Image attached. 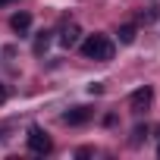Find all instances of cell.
Masks as SVG:
<instances>
[{
    "instance_id": "cell-1",
    "label": "cell",
    "mask_w": 160,
    "mask_h": 160,
    "mask_svg": "<svg viewBox=\"0 0 160 160\" xmlns=\"http://www.w3.org/2000/svg\"><path fill=\"white\" fill-rule=\"evenodd\" d=\"M82 57L85 60H98V63H107V60H113V41L107 38V35H88L85 41H82Z\"/></svg>"
},
{
    "instance_id": "cell-2",
    "label": "cell",
    "mask_w": 160,
    "mask_h": 160,
    "mask_svg": "<svg viewBox=\"0 0 160 160\" xmlns=\"http://www.w3.org/2000/svg\"><path fill=\"white\" fill-rule=\"evenodd\" d=\"M28 151L38 154V157H44V154L53 151V141H50V135H47L41 126H32V129H28Z\"/></svg>"
},
{
    "instance_id": "cell-3",
    "label": "cell",
    "mask_w": 160,
    "mask_h": 160,
    "mask_svg": "<svg viewBox=\"0 0 160 160\" xmlns=\"http://www.w3.org/2000/svg\"><path fill=\"white\" fill-rule=\"evenodd\" d=\"M151 104H154V88L151 85H144V88H138V91L129 94V110L132 113H144Z\"/></svg>"
},
{
    "instance_id": "cell-4",
    "label": "cell",
    "mask_w": 160,
    "mask_h": 160,
    "mask_svg": "<svg viewBox=\"0 0 160 160\" xmlns=\"http://www.w3.org/2000/svg\"><path fill=\"white\" fill-rule=\"evenodd\" d=\"M88 119H91V110L88 107H72V110L63 113V122L66 126H85Z\"/></svg>"
},
{
    "instance_id": "cell-5",
    "label": "cell",
    "mask_w": 160,
    "mask_h": 160,
    "mask_svg": "<svg viewBox=\"0 0 160 160\" xmlns=\"http://www.w3.org/2000/svg\"><path fill=\"white\" fill-rule=\"evenodd\" d=\"M78 35H82V28H78L75 22H66V25L60 28V44H63V47H75V44H78Z\"/></svg>"
},
{
    "instance_id": "cell-6",
    "label": "cell",
    "mask_w": 160,
    "mask_h": 160,
    "mask_svg": "<svg viewBox=\"0 0 160 160\" xmlns=\"http://www.w3.org/2000/svg\"><path fill=\"white\" fill-rule=\"evenodd\" d=\"M10 28H13L16 35H25V32L32 28V16H28V13H16V16L10 19Z\"/></svg>"
},
{
    "instance_id": "cell-7",
    "label": "cell",
    "mask_w": 160,
    "mask_h": 160,
    "mask_svg": "<svg viewBox=\"0 0 160 160\" xmlns=\"http://www.w3.org/2000/svg\"><path fill=\"white\" fill-rule=\"evenodd\" d=\"M50 35H53V32H41V35L35 38V47H32V50H35V57H41V53L50 47Z\"/></svg>"
},
{
    "instance_id": "cell-8",
    "label": "cell",
    "mask_w": 160,
    "mask_h": 160,
    "mask_svg": "<svg viewBox=\"0 0 160 160\" xmlns=\"http://www.w3.org/2000/svg\"><path fill=\"white\" fill-rule=\"evenodd\" d=\"M116 35H119V44H132V41H135V35H138V28H135V25H122Z\"/></svg>"
},
{
    "instance_id": "cell-9",
    "label": "cell",
    "mask_w": 160,
    "mask_h": 160,
    "mask_svg": "<svg viewBox=\"0 0 160 160\" xmlns=\"http://www.w3.org/2000/svg\"><path fill=\"white\" fill-rule=\"evenodd\" d=\"M144 138H148V126H135V129H132V144L138 148Z\"/></svg>"
},
{
    "instance_id": "cell-10",
    "label": "cell",
    "mask_w": 160,
    "mask_h": 160,
    "mask_svg": "<svg viewBox=\"0 0 160 160\" xmlns=\"http://www.w3.org/2000/svg\"><path fill=\"white\" fill-rule=\"evenodd\" d=\"M88 94H104V82H91L88 85Z\"/></svg>"
},
{
    "instance_id": "cell-11",
    "label": "cell",
    "mask_w": 160,
    "mask_h": 160,
    "mask_svg": "<svg viewBox=\"0 0 160 160\" xmlns=\"http://www.w3.org/2000/svg\"><path fill=\"white\" fill-rule=\"evenodd\" d=\"M91 154H94V148H78L75 151V157H91Z\"/></svg>"
},
{
    "instance_id": "cell-12",
    "label": "cell",
    "mask_w": 160,
    "mask_h": 160,
    "mask_svg": "<svg viewBox=\"0 0 160 160\" xmlns=\"http://www.w3.org/2000/svg\"><path fill=\"white\" fill-rule=\"evenodd\" d=\"M7 98H10V91H7V85L0 82V104H7Z\"/></svg>"
},
{
    "instance_id": "cell-13",
    "label": "cell",
    "mask_w": 160,
    "mask_h": 160,
    "mask_svg": "<svg viewBox=\"0 0 160 160\" xmlns=\"http://www.w3.org/2000/svg\"><path fill=\"white\" fill-rule=\"evenodd\" d=\"M7 3H13V0H0V7H7Z\"/></svg>"
},
{
    "instance_id": "cell-14",
    "label": "cell",
    "mask_w": 160,
    "mask_h": 160,
    "mask_svg": "<svg viewBox=\"0 0 160 160\" xmlns=\"http://www.w3.org/2000/svg\"><path fill=\"white\" fill-rule=\"evenodd\" d=\"M157 157H160V144H157Z\"/></svg>"
}]
</instances>
